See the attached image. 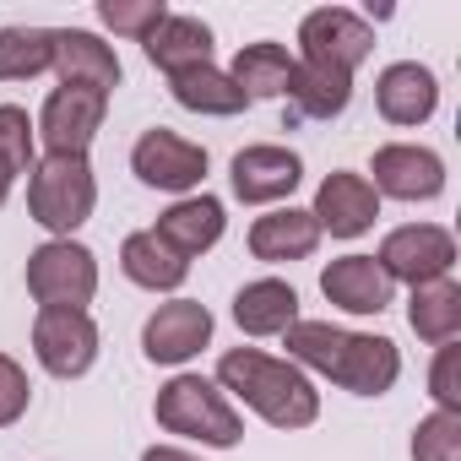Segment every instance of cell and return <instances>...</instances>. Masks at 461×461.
<instances>
[{"mask_svg":"<svg viewBox=\"0 0 461 461\" xmlns=\"http://www.w3.org/2000/svg\"><path fill=\"white\" fill-rule=\"evenodd\" d=\"M288 342V364L315 369L326 380H337L353 396H385L402 375V353L391 337H364V331H342L331 321H294L283 331Z\"/></svg>","mask_w":461,"mask_h":461,"instance_id":"6da1fadb","label":"cell"},{"mask_svg":"<svg viewBox=\"0 0 461 461\" xmlns=\"http://www.w3.org/2000/svg\"><path fill=\"white\" fill-rule=\"evenodd\" d=\"M217 385L256 407L272 429H310L321 418V391L288 358H267L256 348H234L217 358Z\"/></svg>","mask_w":461,"mask_h":461,"instance_id":"7a4b0ae2","label":"cell"},{"mask_svg":"<svg viewBox=\"0 0 461 461\" xmlns=\"http://www.w3.org/2000/svg\"><path fill=\"white\" fill-rule=\"evenodd\" d=\"M158 423L168 429V434H185V439H201V445H212V450H234L240 439H245V423H240V412L228 407V396L212 385V380H201V375H174L163 391H158Z\"/></svg>","mask_w":461,"mask_h":461,"instance_id":"3957f363","label":"cell"},{"mask_svg":"<svg viewBox=\"0 0 461 461\" xmlns=\"http://www.w3.org/2000/svg\"><path fill=\"white\" fill-rule=\"evenodd\" d=\"M28 212L33 222H44L55 240H71L77 228L93 217L98 206V179L87 158H39L28 168Z\"/></svg>","mask_w":461,"mask_h":461,"instance_id":"277c9868","label":"cell"},{"mask_svg":"<svg viewBox=\"0 0 461 461\" xmlns=\"http://www.w3.org/2000/svg\"><path fill=\"white\" fill-rule=\"evenodd\" d=\"M28 294L44 310H87L98 294V261L77 240H50L28 256Z\"/></svg>","mask_w":461,"mask_h":461,"instance_id":"5b68a950","label":"cell"},{"mask_svg":"<svg viewBox=\"0 0 461 461\" xmlns=\"http://www.w3.org/2000/svg\"><path fill=\"white\" fill-rule=\"evenodd\" d=\"M380 272L391 283H407V288H423V283H439L450 277L456 267V240L445 234L439 222H407V228H391L380 240Z\"/></svg>","mask_w":461,"mask_h":461,"instance_id":"8992f818","label":"cell"},{"mask_svg":"<svg viewBox=\"0 0 461 461\" xmlns=\"http://www.w3.org/2000/svg\"><path fill=\"white\" fill-rule=\"evenodd\" d=\"M104 109H109V93H93V87H55L44 98V114H39V136L50 147V158H87L93 136L104 131Z\"/></svg>","mask_w":461,"mask_h":461,"instance_id":"52a82bcc","label":"cell"},{"mask_svg":"<svg viewBox=\"0 0 461 461\" xmlns=\"http://www.w3.org/2000/svg\"><path fill=\"white\" fill-rule=\"evenodd\" d=\"M33 353L55 380H77L98 358V326L87 310H39L33 321Z\"/></svg>","mask_w":461,"mask_h":461,"instance_id":"ba28073f","label":"cell"},{"mask_svg":"<svg viewBox=\"0 0 461 461\" xmlns=\"http://www.w3.org/2000/svg\"><path fill=\"white\" fill-rule=\"evenodd\" d=\"M299 44H304V60L315 66H337V71H358L375 50V33L358 12H342V6H321L299 23Z\"/></svg>","mask_w":461,"mask_h":461,"instance_id":"9c48e42d","label":"cell"},{"mask_svg":"<svg viewBox=\"0 0 461 461\" xmlns=\"http://www.w3.org/2000/svg\"><path fill=\"white\" fill-rule=\"evenodd\" d=\"M131 168H136L141 185L185 195V190H195V185L206 179V147H195V141H185L179 131H163V125H158V131H147V136L131 147Z\"/></svg>","mask_w":461,"mask_h":461,"instance_id":"30bf717a","label":"cell"},{"mask_svg":"<svg viewBox=\"0 0 461 461\" xmlns=\"http://www.w3.org/2000/svg\"><path fill=\"white\" fill-rule=\"evenodd\" d=\"M212 342V310L195 304V299H174V304H158L141 326V353L152 364H185L195 358L201 348Z\"/></svg>","mask_w":461,"mask_h":461,"instance_id":"8fae6325","label":"cell"},{"mask_svg":"<svg viewBox=\"0 0 461 461\" xmlns=\"http://www.w3.org/2000/svg\"><path fill=\"white\" fill-rule=\"evenodd\" d=\"M310 217L321 222V234H331V240H358L364 228H375V217H380V195H375V185L364 174L342 168V174L321 179Z\"/></svg>","mask_w":461,"mask_h":461,"instance_id":"7c38bea8","label":"cell"},{"mask_svg":"<svg viewBox=\"0 0 461 461\" xmlns=\"http://www.w3.org/2000/svg\"><path fill=\"white\" fill-rule=\"evenodd\" d=\"M439 190H445L439 152L412 147V141H391V147L375 152V195H391V201H434Z\"/></svg>","mask_w":461,"mask_h":461,"instance_id":"4fadbf2b","label":"cell"},{"mask_svg":"<svg viewBox=\"0 0 461 461\" xmlns=\"http://www.w3.org/2000/svg\"><path fill=\"white\" fill-rule=\"evenodd\" d=\"M228 179H234V195H240L245 206H267V201H283V195L299 190L304 163H299V152L267 147V141H261V147L234 152V168H228Z\"/></svg>","mask_w":461,"mask_h":461,"instance_id":"5bb4252c","label":"cell"},{"mask_svg":"<svg viewBox=\"0 0 461 461\" xmlns=\"http://www.w3.org/2000/svg\"><path fill=\"white\" fill-rule=\"evenodd\" d=\"M55 39V71L60 87H93V93H114L120 87V60L98 33L82 28H50Z\"/></svg>","mask_w":461,"mask_h":461,"instance_id":"9a60e30c","label":"cell"},{"mask_svg":"<svg viewBox=\"0 0 461 461\" xmlns=\"http://www.w3.org/2000/svg\"><path fill=\"white\" fill-rule=\"evenodd\" d=\"M391 288L396 283L380 272L375 256H342V261H331L321 272V294L337 310H348V315H380V310H391Z\"/></svg>","mask_w":461,"mask_h":461,"instance_id":"2e32d148","label":"cell"},{"mask_svg":"<svg viewBox=\"0 0 461 461\" xmlns=\"http://www.w3.org/2000/svg\"><path fill=\"white\" fill-rule=\"evenodd\" d=\"M375 104H380V114H385L391 125H423V120L439 109V82H434L429 66H418V60H396V66L380 71V82H375Z\"/></svg>","mask_w":461,"mask_h":461,"instance_id":"e0dca14e","label":"cell"},{"mask_svg":"<svg viewBox=\"0 0 461 461\" xmlns=\"http://www.w3.org/2000/svg\"><path fill=\"white\" fill-rule=\"evenodd\" d=\"M222 201L217 195H185V201H174L163 217H158V228L152 234L168 245V250H179L185 261H195V256H206L217 240H222Z\"/></svg>","mask_w":461,"mask_h":461,"instance_id":"ac0fdd59","label":"cell"},{"mask_svg":"<svg viewBox=\"0 0 461 461\" xmlns=\"http://www.w3.org/2000/svg\"><path fill=\"white\" fill-rule=\"evenodd\" d=\"M321 245V222L304 212V206H283V212H267L250 222V256L256 261H304L315 256Z\"/></svg>","mask_w":461,"mask_h":461,"instance_id":"d6986e66","label":"cell"},{"mask_svg":"<svg viewBox=\"0 0 461 461\" xmlns=\"http://www.w3.org/2000/svg\"><path fill=\"white\" fill-rule=\"evenodd\" d=\"M141 44H147V60H152L158 71H168V77L195 71V66H212V28H206L201 17H179V12H168Z\"/></svg>","mask_w":461,"mask_h":461,"instance_id":"ffe728a7","label":"cell"},{"mask_svg":"<svg viewBox=\"0 0 461 461\" xmlns=\"http://www.w3.org/2000/svg\"><path fill=\"white\" fill-rule=\"evenodd\" d=\"M353 98V77L337 66H315V60H294V82H288V120H337Z\"/></svg>","mask_w":461,"mask_h":461,"instance_id":"44dd1931","label":"cell"},{"mask_svg":"<svg viewBox=\"0 0 461 461\" xmlns=\"http://www.w3.org/2000/svg\"><path fill=\"white\" fill-rule=\"evenodd\" d=\"M120 272H125L136 288H147V294H174V288L190 277V261H185L179 250H168L152 228H141V234H131V240L120 245Z\"/></svg>","mask_w":461,"mask_h":461,"instance_id":"7402d4cb","label":"cell"},{"mask_svg":"<svg viewBox=\"0 0 461 461\" xmlns=\"http://www.w3.org/2000/svg\"><path fill=\"white\" fill-rule=\"evenodd\" d=\"M234 321L245 337H283L294 321H299V294L277 277H261V283H245L240 299H234Z\"/></svg>","mask_w":461,"mask_h":461,"instance_id":"603a6c76","label":"cell"},{"mask_svg":"<svg viewBox=\"0 0 461 461\" xmlns=\"http://www.w3.org/2000/svg\"><path fill=\"white\" fill-rule=\"evenodd\" d=\"M228 82H234L250 104L256 98H288V82H294V55L283 44H245L234 55V71H228Z\"/></svg>","mask_w":461,"mask_h":461,"instance_id":"cb8c5ba5","label":"cell"},{"mask_svg":"<svg viewBox=\"0 0 461 461\" xmlns=\"http://www.w3.org/2000/svg\"><path fill=\"white\" fill-rule=\"evenodd\" d=\"M407 326L418 331V342H456L461 337V283L439 277V283H423L412 288V304H407Z\"/></svg>","mask_w":461,"mask_h":461,"instance_id":"d4e9b609","label":"cell"},{"mask_svg":"<svg viewBox=\"0 0 461 461\" xmlns=\"http://www.w3.org/2000/svg\"><path fill=\"white\" fill-rule=\"evenodd\" d=\"M168 93H174V104L190 109V114H240V109L250 104L234 82H228V71H217V66H195V71L168 77Z\"/></svg>","mask_w":461,"mask_h":461,"instance_id":"484cf974","label":"cell"},{"mask_svg":"<svg viewBox=\"0 0 461 461\" xmlns=\"http://www.w3.org/2000/svg\"><path fill=\"white\" fill-rule=\"evenodd\" d=\"M55 66L50 28H0V82H28Z\"/></svg>","mask_w":461,"mask_h":461,"instance_id":"4316f807","label":"cell"},{"mask_svg":"<svg viewBox=\"0 0 461 461\" xmlns=\"http://www.w3.org/2000/svg\"><path fill=\"white\" fill-rule=\"evenodd\" d=\"M412 461H461V412H429L412 429Z\"/></svg>","mask_w":461,"mask_h":461,"instance_id":"83f0119b","label":"cell"},{"mask_svg":"<svg viewBox=\"0 0 461 461\" xmlns=\"http://www.w3.org/2000/svg\"><path fill=\"white\" fill-rule=\"evenodd\" d=\"M98 17H104V28H114L125 39H147L168 17V6L163 0H98Z\"/></svg>","mask_w":461,"mask_h":461,"instance_id":"f1b7e54d","label":"cell"},{"mask_svg":"<svg viewBox=\"0 0 461 461\" xmlns=\"http://www.w3.org/2000/svg\"><path fill=\"white\" fill-rule=\"evenodd\" d=\"M0 158H6L17 174L33 168V120L17 104H0Z\"/></svg>","mask_w":461,"mask_h":461,"instance_id":"f546056e","label":"cell"},{"mask_svg":"<svg viewBox=\"0 0 461 461\" xmlns=\"http://www.w3.org/2000/svg\"><path fill=\"white\" fill-rule=\"evenodd\" d=\"M429 391H434L439 412H461V348L439 342V353H434V369H429Z\"/></svg>","mask_w":461,"mask_h":461,"instance_id":"4dcf8cb0","label":"cell"},{"mask_svg":"<svg viewBox=\"0 0 461 461\" xmlns=\"http://www.w3.org/2000/svg\"><path fill=\"white\" fill-rule=\"evenodd\" d=\"M28 396H33V385H28V375H23V364L0 353V429H12V423L28 412Z\"/></svg>","mask_w":461,"mask_h":461,"instance_id":"1f68e13d","label":"cell"},{"mask_svg":"<svg viewBox=\"0 0 461 461\" xmlns=\"http://www.w3.org/2000/svg\"><path fill=\"white\" fill-rule=\"evenodd\" d=\"M141 461H201V456H190L179 445H152V450H141Z\"/></svg>","mask_w":461,"mask_h":461,"instance_id":"d6a6232c","label":"cell"},{"mask_svg":"<svg viewBox=\"0 0 461 461\" xmlns=\"http://www.w3.org/2000/svg\"><path fill=\"white\" fill-rule=\"evenodd\" d=\"M12 179H17V168L0 158V206H6V195H12Z\"/></svg>","mask_w":461,"mask_h":461,"instance_id":"836d02e7","label":"cell"}]
</instances>
